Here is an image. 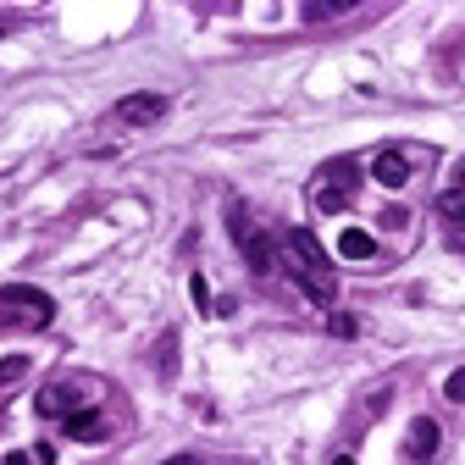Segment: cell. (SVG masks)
<instances>
[{
	"label": "cell",
	"instance_id": "ba28073f",
	"mask_svg": "<svg viewBox=\"0 0 465 465\" xmlns=\"http://www.w3.org/2000/svg\"><path fill=\"white\" fill-rule=\"evenodd\" d=\"M73 410H78V393L66 388V382L39 388V416H73Z\"/></svg>",
	"mask_w": 465,
	"mask_h": 465
},
{
	"label": "cell",
	"instance_id": "9c48e42d",
	"mask_svg": "<svg viewBox=\"0 0 465 465\" xmlns=\"http://www.w3.org/2000/svg\"><path fill=\"white\" fill-rule=\"evenodd\" d=\"M338 255L344 260H372L377 255V239H372V232H360V227H349L344 239H338Z\"/></svg>",
	"mask_w": 465,
	"mask_h": 465
},
{
	"label": "cell",
	"instance_id": "8fae6325",
	"mask_svg": "<svg viewBox=\"0 0 465 465\" xmlns=\"http://www.w3.org/2000/svg\"><path fill=\"white\" fill-rule=\"evenodd\" d=\"M438 216H443V222H454V227L465 222V189H460V183L438 194Z\"/></svg>",
	"mask_w": 465,
	"mask_h": 465
},
{
	"label": "cell",
	"instance_id": "30bf717a",
	"mask_svg": "<svg viewBox=\"0 0 465 465\" xmlns=\"http://www.w3.org/2000/svg\"><path fill=\"white\" fill-rule=\"evenodd\" d=\"M432 449H438V421H416L410 426V454H421V460H432Z\"/></svg>",
	"mask_w": 465,
	"mask_h": 465
},
{
	"label": "cell",
	"instance_id": "4fadbf2b",
	"mask_svg": "<svg viewBox=\"0 0 465 465\" xmlns=\"http://www.w3.org/2000/svg\"><path fill=\"white\" fill-rule=\"evenodd\" d=\"M355 0H316V6H305V17L311 22H321V17H338V12H349Z\"/></svg>",
	"mask_w": 465,
	"mask_h": 465
},
{
	"label": "cell",
	"instance_id": "5b68a950",
	"mask_svg": "<svg viewBox=\"0 0 465 465\" xmlns=\"http://www.w3.org/2000/svg\"><path fill=\"white\" fill-rule=\"evenodd\" d=\"M117 117H122L127 127L161 122V117H166V100H161V94H127V100H117Z\"/></svg>",
	"mask_w": 465,
	"mask_h": 465
},
{
	"label": "cell",
	"instance_id": "52a82bcc",
	"mask_svg": "<svg viewBox=\"0 0 465 465\" xmlns=\"http://www.w3.org/2000/svg\"><path fill=\"white\" fill-rule=\"evenodd\" d=\"M372 178H377L382 189H405V183H410V155H405V150H382V155L372 161Z\"/></svg>",
	"mask_w": 465,
	"mask_h": 465
},
{
	"label": "cell",
	"instance_id": "ac0fdd59",
	"mask_svg": "<svg viewBox=\"0 0 465 465\" xmlns=\"http://www.w3.org/2000/svg\"><path fill=\"white\" fill-rule=\"evenodd\" d=\"M161 465H199L194 454H172V460H161Z\"/></svg>",
	"mask_w": 465,
	"mask_h": 465
},
{
	"label": "cell",
	"instance_id": "6da1fadb",
	"mask_svg": "<svg viewBox=\"0 0 465 465\" xmlns=\"http://www.w3.org/2000/svg\"><path fill=\"white\" fill-rule=\"evenodd\" d=\"M288 255H294V277L305 283V294L316 299V305H332L338 283H332V260H327V250L316 244L311 227H294V232H288Z\"/></svg>",
	"mask_w": 465,
	"mask_h": 465
},
{
	"label": "cell",
	"instance_id": "7a4b0ae2",
	"mask_svg": "<svg viewBox=\"0 0 465 465\" xmlns=\"http://www.w3.org/2000/svg\"><path fill=\"white\" fill-rule=\"evenodd\" d=\"M227 227H232V244L244 250V260H250V272L255 277H272L277 272V250H272V239L244 216V206H227Z\"/></svg>",
	"mask_w": 465,
	"mask_h": 465
},
{
	"label": "cell",
	"instance_id": "277c9868",
	"mask_svg": "<svg viewBox=\"0 0 465 465\" xmlns=\"http://www.w3.org/2000/svg\"><path fill=\"white\" fill-rule=\"evenodd\" d=\"M0 305H6V311H28V321H33V327H45V321L56 316L50 294L28 288V283H6V288H0Z\"/></svg>",
	"mask_w": 465,
	"mask_h": 465
},
{
	"label": "cell",
	"instance_id": "7c38bea8",
	"mask_svg": "<svg viewBox=\"0 0 465 465\" xmlns=\"http://www.w3.org/2000/svg\"><path fill=\"white\" fill-rule=\"evenodd\" d=\"M161 377H178V332L161 338Z\"/></svg>",
	"mask_w": 465,
	"mask_h": 465
},
{
	"label": "cell",
	"instance_id": "5bb4252c",
	"mask_svg": "<svg viewBox=\"0 0 465 465\" xmlns=\"http://www.w3.org/2000/svg\"><path fill=\"white\" fill-rule=\"evenodd\" d=\"M22 372H28V360H22V355H6V360H0V388H12Z\"/></svg>",
	"mask_w": 465,
	"mask_h": 465
},
{
	"label": "cell",
	"instance_id": "9a60e30c",
	"mask_svg": "<svg viewBox=\"0 0 465 465\" xmlns=\"http://www.w3.org/2000/svg\"><path fill=\"white\" fill-rule=\"evenodd\" d=\"M189 294H194V305H199V311H211V288H206V277H199V272L189 277Z\"/></svg>",
	"mask_w": 465,
	"mask_h": 465
},
{
	"label": "cell",
	"instance_id": "3957f363",
	"mask_svg": "<svg viewBox=\"0 0 465 465\" xmlns=\"http://www.w3.org/2000/svg\"><path fill=\"white\" fill-rule=\"evenodd\" d=\"M349 199H355V161H332L321 183H316V211H349Z\"/></svg>",
	"mask_w": 465,
	"mask_h": 465
},
{
	"label": "cell",
	"instance_id": "e0dca14e",
	"mask_svg": "<svg viewBox=\"0 0 465 465\" xmlns=\"http://www.w3.org/2000/svg\"><path fill=\"white\" fill-rule=\"evenodd\" d=\"M327 332L332 338H355V316H327Z\"/></svg>",
	"mask_w": 465,
	"mask_h": 465
},
{
	"label": "cell",
	"instance_id": "d6986e66",
	"mask_svg": "<svg viewBox=\"0 0 465 465\" xmlns=\"http://www.w3.org/2000/svg\"><path fill=\"white\" fill-rule=\"evenodd\" d=\"M332 465H355V460H349V454H338V460H332Z\"/></svg>",
	"mask_w": 465,
	"mask_h": 465
},
{
	"label": "cell",
	"instance_id": "8992f818",
	"mask_svg": "<svg viewBox=\"0 0 465 465\" xmlns=\"http://www.w3.org/2000/svg\"><path fill=\"white\" fill-rule=\"evenodd\" d=\"M61 426H66V438H73V443H100L111 432L100 410H73V416H61Z\"/></svg>",
	"mask_w": 465,
	"mask_h": 465
},
{
	"label": "cell",
	"instance_id": "2e32d148",
	"mask_svg": "<svg viewBox=\"0 0 465 465\" xmlns=\"http://www.w3.org/2000/svg\"><path fill=\"white\" fill-rule=\"evenodd\" d=\"M443 393L454 399V405H465V365H460V372H449V382H443Z\"/></svg>",
	"mask_w": 465,
	"mask_h": 465
}]
</instances>
